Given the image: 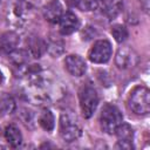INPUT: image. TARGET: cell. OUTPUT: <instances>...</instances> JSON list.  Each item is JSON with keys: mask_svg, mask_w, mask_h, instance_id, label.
I'll use <instances>...</instances> for the list:
<instances>
[{"mask_svg": "<svg viewBox=\"0 0 150 150\" xmlns=\"http://www.w3.org/2000/svg\"><path fill=\"white\" fill-rule=\"evenodd\" d=\"M4 82V75H2V73L0 71V84Z\"/></svg>", "mask_w": 150, "mask_h": 150, "instance_id": "44dd1931", "label": "cell"}, {"mask_svg": "<svg viewBox=\"0 0 150 150\" xmlns=\"http://www.w3.org/2000/svg\"><path fill=\"white\" fill-rule=\"evenodd\" d=\"M115 134L117 136V148L127 149V150H130V149L134 148V145H132L134 130L128 123H123L122 122L117 127Z\"/></svg>", "mask_w": 150, "mask_h": 150, "instance_id": "52a82bcc", "label": "cell"}, {"mask_svg": "<svg viewBox=\"0 0 150 150\" xmlns=\"http://www.w3.org/2000/svg\"><path fill=\"white\" fill-rule=\"evenodd\" d=\"M128 105L136 115H146L150 111V91L144 86L135 87L129 95Z\"/></svg>", "mask_w": 150, "mask_h": 150, "instance_id": "6da1fadb", "label": "cell"}, {"mask_svg": "<svg viewBox=\"0 0 150 150\" xmlns=\"http://www.w3.org/2000/svg\"><path fill=\"white\" fill-rule=\"evenodd\" d=\"M79 100L83 116L86 118H89L94 114L98 104V96L94 87H91L90 84L83 86L79 91Z\"/></svg>", "mask_w": 150, "mask_h": 150, "instance_id": "277c9868", "label": "cell"}, {"mask_svg": "<svg viewBox=\"0 0 150 150\" xmlns=\"http://www.w3.org/2000/svg\"><path fill=\"white\" fill-rule=\"evenodd\" d=\"M101 4V0H81V7L84 11H94Z\"/></svg>", "mask_w": 150, "mask_h": 150, "instance_id": "d6986e66", "label": "cell"}, {"mask_svg": "<svg viewBox=\"0 0 150 150\" xmlns=\"http://www.w3.org/2000/svg\"><path fill=\"white\" fill-rule=\"evenodd\" d=\"M64 67L67 69V71L73 75V76H82L86 70H87V66H86V62L84 60L79 56V55H68L66 59H64Z\"/></svg>", "mask_w": 150, "mask_h": 150, "instance_id": "ba28073f", "label": "cell"}, {"mask_svg": "<svg viewBox=\"0 0 150 150\" xmlns=\"http://www.w3.org/2000/svg\"><path fill=\"white\" fill-rule=\"evenodd\" d=\"M104 15L112 20L116 19L123 11V0H101L100 4Z\"/></svg>", "mask_w": 150, "mask_h": 150, "instance_id": "7c38bea8", "label": "cell"}, {"mask_svg": "<svg viewBox=\"0 0 150 150\" xmlns=\"http://www.w3.org/2000/svg\"><path fill=\"white\" fill-rule=\"evenodd\" d=\"M111 53V43L108 40H98L90 48L88 53V59L94 63H105L109 61Z\"/></svg>", "mask_w": 150, "mask_h": 150, "instance_id": "5b68a950", "label": "cell"}, {"mask_svg": "<svg viewBox=\"0 0 150 150\" xmlns=\"http://www.w3.org/2000/svg\"><path fill=\"white\" fill-rule=\"evenodd\" d=\"M0 137H1V130H0Z\"/></svg>", "mask_w": 150, "mask_h": 150, "instance_id": "7402d4cb", "label": "cell"}, {"mask_svg": "<svg viewBox=\"0 0 150 150\" xmlns=\"http://www.w3.org/2000/svg\"><path fill=\"white\" fill-rule=\"evenodd\" d=\"M20 42V36L18 33L13 30L5 32L0 35V49L4 53L9 54L11 52L15 50Z\"/></svg>", "mask_w": 150, "mask_h": 150, "instance_id": "8fae6325", "label": "cell"}, {"mask_svg": "<svg viewBox=\"0 0 150 150\" xmlns=\"http://www.w3.org/2000/svg\"><path fill=\"white\" fill-rule=\"evenodd\" d=\"M60 136L64 142H74L76 141L82 132L81 125L79 123L77 117L71 112H62L60 116Z\"/></svg>", "mask_w": 150, "mask_h": 150, "instance_id": "7a4b0ae2", "label": "cell"}, {"mask_svg": "<svg viewBox=\"0 0 150 150\" xmlns=\"http://www.w3.org/2000/svg\"><path fill=\"white\" fill-rule=\"evenodd\" d=\"M123 122L122 114L120 109L114 104H105L100 115V124L104 132L107 134H115L117 127Z\"/></svg>", "mask_w": 150, "mask_h": 150, "instance_id": "3957f363", "label": "cell"}, {"mask_svg": "<svg viewBox=\"0 0 150 150\" xmlns=\"http://www.w3.org/2000/svg\"><path fill=\"white\" fill-rule=\"evenodd\" d=\"M15 109V102L13 97L8 94L0 95V115L12 114Z\"/></svg>", "mask_w": 150, "mask_h": 150, "instance_id": "e0dca14e", "label": "cell"}, {"mask_svg": "<svg viewBox=\"0 0 150 150\" xmlns=\"http://www.w3.org/2000/svg\"><path fill=\"white\" fill-rule=\"evenodd\" d=\"M141 2V6L143 7L144 12H149V5H150V0H138Z\"/></svg>", "mask_w": 150, "mask_h": 150, "instance_id": "ffe728a7", "label": "cell"}, {"mask_svg": "<svg viewBox=\"0 0 150 150\" xmlns=\"http://www.w3.org/2000/svg\"><path fill=\"white\" fill-rule=\"evenodd\" d=\"M111 34L114 36V39L117 41V42H123L127 40L128 38V30L124 26L122 25H115L112 26L111 28Z\"/></svg>", "mask_w": 150, "mask_h": 150, "instance_id": "ac0fdd59", "label": "cell"}, {"mask_svg": "<svg viewBox=\"0 0 150 150\" xmlns=\"http://www.w3.org/2000/svg\"><path fill=\"white\" fill-rule=\"evenodd\" d=\"M29 56H30V54L28 53V50H23V49H19V50L15 49L9 53V59H11L12 63L16 67L27 66Z\"/></svg>", "mask_w": 150, "mask_h": 150, "instance_id": "9a60e30c", "label": "cell"}, {"mask_svg": "<svg viewBox=\"0 0 150 150\" xmlns=\"http://www.w3.org/2000/svg\"><path fill=\"white\" fill-rule=\"evenodd\" d=\"M59 26H60L61 34L68 35V34H71L79 29L80 20L77 19V16L73 12H66L62 14V16L59 21Z\"/></svg>", "mask_w": 150, "mask_h": 150, "instance_id": "9c48e42d", "label": "cell"}, {"mask_svg": "<svg viewBox=\"0 0 150 150\" xmlns=\"http://www.w3.org/2000/svg\"><path fill=\"white\" fill-rule=\"evenodd\" d=\"M137 61H138L137 54L129 46H123L117 50V54H116V57H115V62H116V66L120 69L131 68V67L136 66Z\"/></svg>", "mask_w": 150, "mask_h": 150, "instance_id": "8992f818", "label": "cell"}, {"mask_svg": "<svg viewBox=\"0 0 150 150\" xmlns=\"http://www.w3.org/2000/svg\"><path fill=\"white\" fill-rule=\"evenodd\" d=\"M27 45H28V53L33 57H40L47 50V45L45 43V41L35 35L30 36L27 40Z\"/></svg>", "mask_w": 150, "mask_h": 150, "instance_id": "4fadbf2b", "label": "cell"}, {"mask_svg": "<svg viewBox=\"0 0 150 150\" xmlns=\"http://www.w3.org/2000/svg\"><path fill=\"white\" fill-rule=\"evenodd\" d=\"M5 138H6L7 143L13 148H18L22 143V135H21L19 128L14 124H9V125L6 127Z\"/></svg>", "mask_w": 150, "mask_h": 150, "instance_id": "5bb4252c", "label": "cell"}, {"mask_svg": "<svg viewBox=\"0 0 150 150\" xmlns=\"http://www.w3.org/2000/svg\"><path fill=\"white\" fill-rule=\"evenodd\" d=\"M39 123L46 131H53L55 127L54 115L49 109H45L39 116Z\"/></svg>", "mask_w": 150, "mask_h": 150, "instance_id": "2e32d148", "label": "cell"}, {"mask_svg": "<svg viewBox=\"0 0 150 150\" xmlns=\"http://www.w3.org/2000/svg\"><path fill=\"white\" fill-rule=\"evenodd\" d=\"M42 14L45 16V19L48 22L52 23H56L60 21L63 11H62V5L57 1V0H50L48 1L43 8H42Z\"/></svg>", "mask_w": 150, "mask_h": 150, "instance_id": "30bf717a", "label": "cell"}]
</instances>
